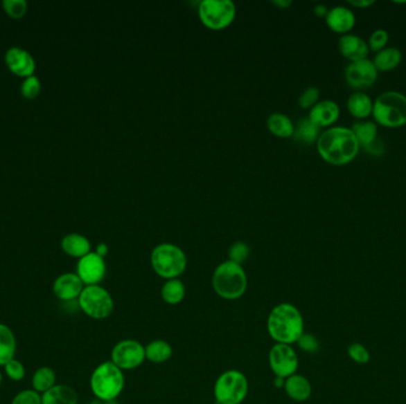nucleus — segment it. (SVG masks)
<instances>
[{
  "label": "nucleus",
  "instance_id": "obj_1",
  "mask_svg": "<svg viewBox=\"0 0 406 404\" xmlns=\"http://www.w3.org/2000/svg\"><path fill=\"white\" fill-rule=\"evenodd\" d=\"M316 144L321 158L335 166L352 163L360 151V145L352 129L340 126L328 128L321 133Z\"/></svg>",
  "mask_w": 406,
  "mask_h": 404
},
{
  "label": "nucleus",
  "instance_id": "obj_2",
  "mask_svg": "<svg viewBox=\"0 0 406 404\" xmlns=\"http://www.w3.org/2000/svg\"><path fill=\"white\" fill-rule=\"evenodd\" d=\"M266 327L274 342L292 345L304 333V319L296 306L282 302L271 309Z\"/></svg>",
  "mask_w": 406,
  "mask_h": 404
},
{
  "label": "nucleus",
  "instance_id": "obj_3",
  "mask_svg": "<svg viewBox=\"0 0 406 404\" xmlns=\"http://www.w3.org/2000/svg\"><path fill=\"white\" fill-rule=\"evenodd\" d=\"M247 284V275L242 266L229 260L220 264L211 277L214 292L228 302L240 299L246 293Z\"/></svg>",
  "mask_w": 406,
  "mask_h": 404
},
{
  "label": "nucleus",
  "instance_id": "obj_4",
  "mask_svg": "<svg viewBox=\"0 0 406 404\" xmlns=\"http://www.w3.org/2000/svg\"><path fill=\"white\" fill-rule=\"evenodd\" d=\"M374 122L386 128H399L406 125V95L399 91L382 93L373 102Z\"/></svg>",
  "mask_w": 406,
  "mask_h": 404
},
{
  "label": "nucleus",
  "instance_id": "obj_5",
  "mask_svg": "<svg viewBox=\"0 0 406 404\" xmlns=\"http://www.w3.org/2000/svg\"><path fill=\"white\" fill-rule=\"evenodd\" d=\"M125 387L124 371L109 360L99 364L91 376V389L96 398L111 402L121 395Z\"/></svg>",
  "mask_w": 406,
  "mask_h": 404
},
{
  "label": "nucleus",
  "instance_id": "obj_6",
  "mask_svg": "<svg viewBox=\"0 0 406 404\" xmlns=\"http://www.w3.org/2000/svg\"><path fill=\"white\" fill-rule=\"evenodd\" d=\"M150 260L154 272L164 280L179 279L187 269V255L176 244H158Z\"/></svg>",
  "mask_w": 406,
  "mask_h": 404
},
{
  "label": "nucleus",
  "instance_id": "obj_7",
  "mask_svg": "<svg viewBox=\"0 0 406 404\" xmlns=\"http://www.w3.org/2000/svg\"><path fill=\"white\" fill-rule=\"evenodd\" d=\"M213 392L216 404H241L249 394V380L244 372L227 370L216 378Z\"/></svg>",
  "mask_w": 406,
  "mask_h": 404
},
{
  "label": "nucleus",
  "instance_id": "obj_8",
  "mask_svg": "<svg viewBox=\"0 0 406 404\" xmlns=\"http://www.w3.org/2000/svg\"><path fill=\"white\" fill-rule=\"evenodd\" d=\"M78 300L83 313L96 320L107 319L114 309L112 295L100 285L85 286Z\"/></svg>",
  "mask_w": 406,
  "mask_h": 404
},
{
  "label": "nucleus",
  "instance_id": "obj_9",
  "mask_svg": "<svg viewBox=\"0 0 406 404\" xmlns=\"http://www.w3.org/2000/svg\"><path fill=\"white\" fill-rule=\"evenodd\" d=\"M236 15L231 0H203L199 4V17L208 29L222 30L232 24Z\"/></svg>",
  "mask_w": 406,
  "mask_h": 404
},
{
  "label": "nucleus",
  "instance_id": "obj_10",
  "mask_svg": "<svg viewBox=\"0 0 406 404\" xmlns=\"http://www.w3.org/2000/svg\"><path fill=\"white\" fill-rule=\"evenodd\" d=\"M145 359V347L134 339L116 342L111 354V362L123 371L137 369Z\"/></svg>",
  "mask_w": 406,
  "mask_h": 404
},
{
  "label": "nucleus",
  "instance_id": "obj_11",
  "mask_svg": "<svg viewBox=\"0 0 406 404\" xmlns=\"http://www.w3.org/2000/svg\"><path fill=\"white\" fill-rule=\"evenodd\" d=\"M269 364L276 377L288 378L297 374L299 356L291 345L276 342L269 352Z\"/></svg>",
  "mask_w": 406,
  "mask_h": 404
},
{
  "label": "nucleus",
  "instance_id": "obj_12",
  "mask_svg": "<svg viewBox=\"0 0 406 404\" xmlns=\"http://www.w3.org/2000/svg\"><path fill=\"white\" fill-rule=\"evenodd\" d=\"M377 68L369 58L357 62H351L346 66L344 79L348 86L357 91H362L371 88L378 80Z\"/></svg>",
  "mask_w": 406,
  "mask_h": 404
},
{
  "label": "nucleus",
  "instance_id": "obj_13",
  "mask_svg": "<svg viewBox=\"0 0 406 404\" xmlns=\"http://www.w3.org/2000/svg\"><path fill=\"white\" fill-rule=\"evenodd\" d=\"M76 274L82 281L83 285H99L106 275V262L104 257L98 255L96 252H91L83 256L78 262Z\"/></svg>",
  "mask_w": 406,
  "mask_h": 404
},
{
  "label": "nucleus",
  "instance_id": "obj_14",
  "mask_svg": "<svg viewBox=\"0 0 406 404\" xmlns=\"http://www.w3.org/2000/svg\"><path fill=\"white\" fill-rule=\"evenodd\" d=\"M5 63L13 74L25 77V79L33 76V73L36 71V62L33 59V55L25 49L18 48V46L10 48L6 51Z\"/></svg>",
  "mask_w": 406,
  "mask_h": 404
},
{
  "label": "nucleus",
  "instance_id": "obj_15",
  "mask_svg": "<svg viewBox=\"0 0 406 404\" xmlns=\"http://www.w3.org/2000/svg\"><path fill=\"white\" fill-rule=\"evenodd\" d=\"M83 288L85 285L82 281L74 273H66L60 275L53 286L55 295L62 302H73L75 299H79Z\"/></svg>",
  "mask_w": 406,
  "mask_h": 404
},
{
  "label": "nucleus",
  "instance_id": "obj_16",
  "mask_svg": "<svg viewBox=\"0 0 406 404\" xmlns=\"http://www.w3.org/2000/svg\"><path fill=\"white\" fill-rule=\"evenodd\" d=\"M339 49L342 56L347 58L349 62L366 59L369 53V43L364 38L353 33H347L340 38Z\"/></svg>",
  "mask_w": 406,
  "mask_h": 404
},
{
  "label": "nucleus",
  "instance_id": "obj_17",
  "mask_svg": "<svg viewBox=\"0 0 406 404\" xmlns=\"http://www.w3.org/2000/svg\"><path fill=\"white\" fill-rule=\"evenodd\" d=\"M340 116V107L335 101L324 100L316 103L310 109L309 119L319 128L329 127L335 124Z\"/></svg>",
  "mask_w": 406,
  "mask_h": 404
},
{
  "label": "nucleus",
  "instance_id": "obj_18",
  "mask_svg": "<svg viewBox=\"0 0 406 404\" xmlns=\"http://www.w3.org/2000/svg\"><path fill=\"white\" fill-rule=\"evenodd\" d=\"M326 23L334 33L347 35L355 25V15L346 6H335L329 8Z\"/></svg>",
  "mask_w": 406,
  "mask_h": 404
},
{
  "label": "nucleus",
  "instance_id": "obj_19",
  "mask_svg": "<svg viewBox=\"0 0 406 404\" xmlns=\"http://www.w3.org/2000/svg\"><path fill=\"white\" fill-rule=\"evenodd\" d=\"M283 389L285 390L286 395L296 402L307 401L312 392L310 380H308L306 376L299 375V374H294L288 377Z\"/></svg>",
  "mask_w": 406,
  "mask_h": 404
},
{
  "label": "nucleus",
  "instance_id": "obj_20",
  "mask_svg": "<svg viewBox=\"0 0 406 404\" xmlns=\"http://www.w3.org/2000/svg\"><path fill=\"white\" fill-rule=\"evenodd\" d=\"M347 109L354 118L361 121L372 116L373 101L365 91H355L347 100Z\"/></svg>",
  "mask_w": 406,
  "mask_h": 404
},
{
  "label": "nucleus",
  "instance_id": "obj_21",
  "mask_svg": "<svg viewBox=\"0 0 406 404\" xmlns=\"http://www.w3.org/2000/svg\"><path fill=\"white\" fill-rule=\"evenodd\" d=\"M42 404H78V394L68 385H55L43 394Z\"/></svg>",
  "mask_w": 406,
  "mask_h": 404
},
{
  "label": "nucleus",
  "instance_id": "obj_22",
  "mask_svg": "<svg viewBox=\"0 0 406 404\" xmlns=\"http://www.w3.org/2000/svg\"><path fill=\"white\" fill-rule=\"evenodd\" d=\"M61 247L66 254L78 259H81L91 252V242L88 241L87 237L80 234H69L64 236L61 242Z\"/></svg>",
  "mask_w": 406,
  "mask_h": 404
},
{
  "label": "nucleus",
  "instance_id": "obj_23",
  "mask_svg": "<svg viewBox=\"0 0 406 404\" xmlns=\"http://www.w3.org/2000/svg\"><path fill=\"white\" fill-rule=\"evenodd\" d=\"M402 59V51L397 48L391 46V48H385V49L380 50L379 53H377L372 62L377 68L378 71L386 73V71H394L396 68H398Z\"/></svg>",
  "mask_w": 406,
  "mask_h": 404
},
{
  "label": "nucleus",
  "instance_id": "obj_24",
  "mask_svg": "<svg viewBox=\"0 0 406 404\" xmlns=\"http://www.w3.org/2000/svg\"><path fill=\"white\" fill-rule=\"evenodd\" d=\"M321 136V128L309 118L299 120L294 129V139L301 144L311 145L317 143Z\"/></svg>",
  "mask_w": 406,
  "mask_h": 404
},
{
  "label": "nucleus",
  "instance_id": "obj_25",
  "mask_svg": "<svg viewBox=\"0 0 406 404\" xmlns=\"http://www.w3.org/2000/svg\"><path fill=\"white\" fill-rule=\"evenodd\" d=\"M173 354V347L163 339L152 340L145 347V357L151 363H166L171 358Z\"/></svg>",
  "mask_w": 406,
  "mask_h": 404
},
{
  "label": "nucleus",
  "instance_id": "obj_26",
  "mask_svg": "<svg viewBox=\"0 0 406 404\" xmlns=\"http://www.w3.org/2000/svg\"><path fill=\"white\" fill-rule=\"evenodd\" d=\"M161 297L168 305H179L186 297V286L179 279L166 280L161 288Z\"/></svg>",
  "mask_w": 406,
  "mask_h": 404
},
{
  "label": "nucleus",
  "instance_id": "obj_27",
  "mask_svg": "<svg viewBox=\"0 0 406 404\" xmlns=\"http://www.w3.org/2000/svg\"><path fill=\"white\" fill-rule=\"evenodd\" d=\"M16 338L11 329L0 324V365L4 367L16 355Z\"/></svg>",
  "mask_w": 406,
  "mask_h": 404
},
{
  "label": "nucleus",
  "instance_id": "obj_28",
  "mask_svg": "<svg viewBox=\"0 0 406 404\" xmlns=\"http://www.w3.org/2000/svg\"><path fill=\"white\" fill-rule=\"evenodd\" d=\"M351 129L362 149H365L378 139V125L374 121H357Z\"/></svg>",
  "mask_w": 406,
  "mask_h": 404
},
{
  "label": "nucleus",
  "instance_id": "obj_29",
  "mask_svg": "<svg viewBox=\"0 0 406 404\" xmlns=\"http://www.w3.org/2000/svg\"><path fill=\"white\" fill-rule=\"evenodd\" d=\"M270 132L278 138H290L294 136V126L289 116L282 113H274L267 119Z\"/></svg>",
  "mask_w": 406,
  "mask_h": 404
},
{
  "label": "nucleus",
  "instance_id": "obj_30",
  "mask_svg": "<svg viewBox=\"0 0 406 404\" xmlns=\"http://www.w3.org/2000/svg\"><path fill=\"white\" fill-rule=\"evenodd\" d=\"M55 382H56V375L54 370L50 367H41L33 374V387L35 392H46L55 387Z\"/></svg>",
  "mask_w": 406,
  "mask_h": 404
},
{
  "label": "nucleus",
  "instance_id": "obj_31",
  "mask_svg": "<svg viewBox=\"0 0 406 404\" xmlns=\"http://www.w3.org/2000/svg\"><path fill=\"white\" fill-rule=\"evenodd\" d=\"M347 355L354 363L360 364V365H365L371 360L369 351L367 350L365 345H362L360 342L349 344L347 347Z\"/></svg>",
  "mask_w": 406,
  "mask_h": 404
},
{
  "label": "nucleus",
  "instance_id": "obj_32",
  "mask_svg": "<svg viewBox=\"0 0 406 404\" xmlns=\"http://www.w3.org/2000/svg\"><path fill=\"white\" fill-rule=\"evenodd\" d=\"M249 255V248L242 241H236L228 249V260L234 264H242Z\"/></svg>",
  "mask_w": 406,
  "mask_h": 404
},
{
  "label": "nucleus",
  "instance_id": "obj_33",
  "mask_svg": "<svg viewBox=\"0 0 406 404\" xmlns=\"http://www.w3.org/2000/svg\"><path fill=\"white\" fill-rule=\"evenodd\" d=\"M3 8L5 12L13 19H19L28 11V3L25 0H4Z\"/></svg>",
  "mask_w": 406,
  "mask_h": 404
},
{
  "label": "nucleus",
  "instance_id": "obj_34",
  "mask_svg": "<svg viewBox=\"0 0 406 404\" xmlns=\"http://www.w3.org/2000/svg\"><path fill=\"white\" fill-rule=\"evenodd\" d=\"M21 91L25 99L33 100L37 98L41 91V81L35 75L26 77L24 82L21 83Z\"/></svg>",
  "mask_w": 406,
  "mask_h": 404
},
{
  "label": "nucleus",
  "instance_id": "obj_35",
  "mask_svg": "<svg viewBox=\"0 0 406 404\" xmlns=\"http://www.w3.org/2000/svg\"><path fill=\"white\" fill-rule=\"evenodd\" d=\"M390 35L384 29H378L374 31L369 41V50L379 53L380 50L385 49L387 43H389Z\"/></svg>",
  "mask_w": 406,
  "mask_h": 404
},
{
  "label": "nucleus",
  "instance_id": "obj_36",
  "mask_svg": "<svg viewBox=\"0 0 406 404\" xmlns=\"http://www.w3.org/2000/svg\"><path fill=\"white\" fill-rule=\"evenodd\" d=\"M296 344L303 352H307V354H316L321 347L319 339L316 338L314 334L306 333V332L301 336V338Z\"/></svg>",
  "mask_w": 406,
  "mask_h": 404
},
{
  "label": "nucleus",
  "instance_id": "obj_37",
  "mask_svg": "<svg viewBox=\"0 0 406 404\" xmlns=\"http://www.w3.org/2000/svg\"><path fill=\"white\" fill-rule=\"evenodd\" d=\"M319 91L315 87H309L303 91L299 99V107L303 109H311L319 102Z\"/></svg>",
  "mask_w": 406,
  "mask_h": 404
},
{
  "label": "nucleus",
  "instance_id": "obj_38",
  "mask_svg": "<svg viewBox=\"0 0 406 404\" xmlns=\"http://www.w3.org/2000/svg\"><path fill=\"white\" fill-rule=\"evenodd\" d=\"M5 372L6 375L12 380H21L24 378L25 369L24 365L17 360V359H11L8 363L5 364Z\"/></svg>",
  "mask_w": 406,
  "mask_h": 404
},
{
  "label": "nucleus",
  "instance_id": "obj_39",
  "mask_svg": "<svg viewBox=\"0 0 406 404\" xmlns=\"http://www.w3.org/2000/svg\"><path fill=\"white\" fill-rule=\"evenodd\" d=\"M11 404H42V397L35 390H24L16 395Z\"/></svg>",
  "mask_w": 406,
  "mask_h": 404
},
{
  "label": "nucleus",
  "instance_id": "obj_40",
  "mask_svg": "<svg viewBox=\"0 0 406 404\" xmlns=\"http://www.w3.org/2000/svg\"><path fill=\"white\" fill-rule=\"evenodd\" d=\"M364 149H365L366 153H369L372 157H380L385 152V145H384L380 138H378L377 140Z\"/></svg>",
  "mask_w": 406,
  "mask_h": 404
},
{
  "label": "nucleus",
  "instance_id": "obj_41",
  "mask_svg": "<svg viewBox=\"0 0 406 404\" xmlns=\"http://www.w3.org/2000/svg\"><path fill=\"white\" fill-rule=\"evenodd\" d=\"M376 1L374 0H349L348 4L353 8H371Z\"/></svg>",
  "mask_w": 406,
  "mask_h": 404
},
{
  "label": "nucleus",
  "instance_id": "obj_42",
  "mask_svg": "<svg viewBox=\"0 0 406 404\" xmlns=\"http://www.w3.org/2000/svg\"><path fill=\"white\" fill-rule=\"evenodd\" d=\"M314 12H315L316 16L317 17H327L328 12H329V8H327V5L324 4H319L316 5L315 8H314Z\"/></svg>",
  "mask_w": 406,
  "mask_h": 404
},
{
  "label": "nucleus",
  "instance_id": "obj_43",
  "mask_svg": "<svg viewBox=\"0 0 406 404\" xmlns=\"http://www.w3.org/2000/svg\"><path fill=\"white\" fill-rule=\"evenodd\" d=\"M96 254H98V255L101 256V257H104V259H105V256L107 255V254H108L107 244H98V246H96Z\"/></svg>",
  "mask_w": 406,
  "mask_h": 404
},
{
  "label": "nucleus",
  "instance_id": "obj_44",
  "mask_svg": "<svg viewBox=\"0 0 406 404\" xmlns=\"http://www.w3.org/2000/svg\"><path fill=\"white\" fill-rule=\"evenodd\" d=\"M272 4L276 5L278 8H285L290 6L291 1H288V0H279V1H277V0H274V1H272Z\"/></svg>",
  "mask_w": 406,
  "mask_h": 404
},
{
  "label": "nucleus",
  "instance_id": "obj_45",
  "mask_svg": "<svg viewBox=\"0 0 406 404\" xmlns=\"http://www.w3.org/2000/svg\"><path fill=\"white\" fill-rule=\"evenodd\" d=\"M285 380L286 378H282V377H276L274 378V387L278 389L284 388Z\"/></svg>",
  "mask_w": 406,
  "mask_h": 404
},
{
  "label": "nucleus",
  "instance_id": "obj_46",
  "mask_svg": "<svg viewBox=\"0 0 406 404\" xmlns=\"http://www.w3.org/2000/svg\"><path fill=\"white\" fill-rule=\"evenodd\" d=\"M0 383H1V374H0Z\"/></svg>",
  "mask_w": 406,
  "mask_h": 404
}]
</instances>
